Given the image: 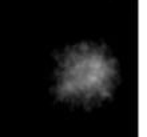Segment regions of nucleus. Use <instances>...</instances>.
Here are the masks:
<instances>
[{
	"mask_svg": "<svg viewBox=\"0 0 147 137\" xmlns=\"http://www.w3.org/2000/svg\"><path fill=\"white\" fill-rule=\"evenodd\" d=\"M115 79V61L107 51L92 44L67 49L56 67V89L76 103L100 100L111 91Z\"/></svg>",
	"mask_w": 147,
	"mask_h": 137,
	"instance_id": "obj_1",
	"label": "nucleus"
}]
</instances>
